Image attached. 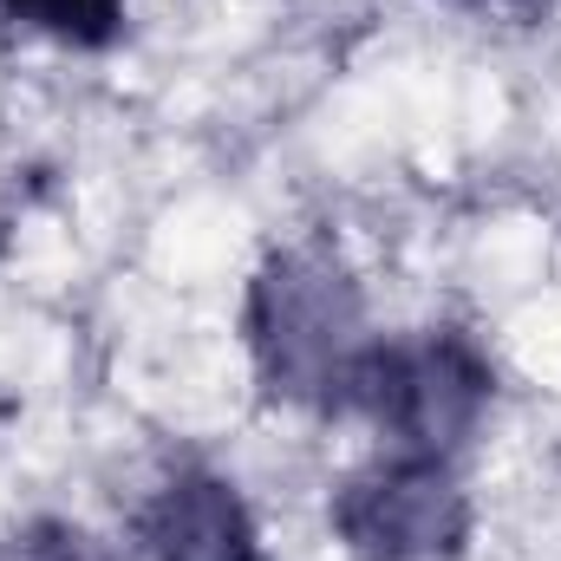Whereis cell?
Returning <instances> with one entry per match:
<instances>
[{"label": "cell", "mask_w": 561, "mask_h": 561, "mask_svg": "<svg viewBox=\"0 0 561 561\" xmlns=\"http://www.w3.org/2000/svg\"><path fill=\"white\" fill-rule=\"evenodd\" d=\"M150 561H262V529L229 477L183 470L138 516Z\"/></svg>", "instance_id": "4"}, {"label": "cell", "mask_w": 561, "mask_h": 561, "mask_svg": "<svg viewBox=\"0 0 561 561\" xmlns=\"http://www.w3.org/2000/svg\"><path fill=\"white\" fill-rule=\"evenodd\" d=\"M490 392H496V373L463 333L366 340L333 412L366 419L412 457H450L483 424Z\"/></svg>", "instance_id": "2"}, {"label": "cell", "mask_w": 561, "mask_h": 561, "mask_svg": "<svg viewBox=\"0 0 561 561\" xmlns=\"http://www.w3.org/2000/svg\"><path fill=\"white\" fill-rule=\"evenodd\" d=\"M0 561H105V549H99L79 523H53V516H39V523L13 529V536L0 542Z\"/></svg>", "instance_id": "6"}, {"label": "cell", "mask_w": 561, "mask_h": 561, "mask_svg": "<svg viewBox=\"0 0 561 561\" xmlns=\"http://www.w3.org/2000/svg\"><path fill=\"white\" fill-rule=\"evenodd\" d=\"M0 7H7L20 26L46 33V39H66V46H112L131 0H0Z\"/></svg>", "instance_id": "5"}, {"label": "cell", "mask_w": 561, "mask_h": 561, "mask_svg": "<svg viewBox=\"0 0 561 561\" xmlns=\"http://www.w3.org/2000/svg\"><path fill=\"white\" fill-rule=\"evenodd\" d=\"M333 529L359 561H450L470 542V496L444 457L392 450L340 483Z\"/></svg>", "instance_id": "3"}, {"label": "cell", "mask_w": 561, "mask_h": 561, "mask_svg": "<svg viewBox=\"0 0 561 561\" xmlns=\"http://www.w3.org/2000/svg\"><path fill=\"white\" fill-rule=\"evenodd\" d=\"M249 353L262 386L287 405H340L353 359L366 353L359 287L320 249H280L249 287Z\"/></svg>", "instance_id": "1"}]
</instances>
